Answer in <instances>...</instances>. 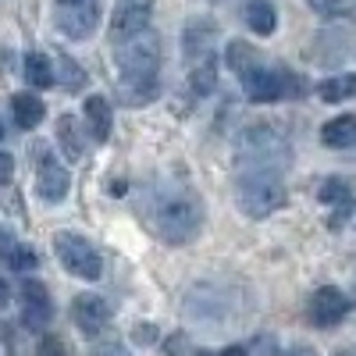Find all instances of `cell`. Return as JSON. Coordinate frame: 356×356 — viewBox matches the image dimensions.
<instances>
[{
  "label": "cell",
  "mask_w": 356,
  "mask_h": 356,
  "mask_svg": "<svg viewBox=\"0 0 356 356\" xmlns=\"http://www.w3.org/2000/svg\"><path fill=\"white\" fill-rule=\"evenodd\" d=\"M136 211L143 225L168 246H189L207 221L200 196L178 178H161V182L146 186L136 200Z\"/></svg>",
  "instance_id": "1"
},
{
  "label": "cell",
  "mask_w": 356,
  "mask_h": 356,
  "mask_svg": "<svg viewBox=\"0 0 356 356\" xmlns=\"http://www.w3.org/2000/svg\"><path fill=\"white\" fill-rule=\"evenodd\" d=\"M161 36L154 29H143V33L122 40L114 54L118 75H122V86L129 89V97L139 104L146 97H154L157 89V75H161Z\"/></svg>",
  "instance_id": "2"
},
{
  "label": "cell",
  "mask_w": 356,
  "mask_h": 356,
  "mask_svg": "<svg viewBox=\"0 0 356 356\" xmlns=\"http://www.w3.org/2000/svg\"><path fill=\"white\" fill-rule=\"evenodd\" d=\"M235 203L246 218H267L285 207L282 171L267 168H235Z\"/></svg>",
  "instance_id": "3"
},
{
  "label": "cell",
  "mask_w": 356,
  "mask_h": 356,
  "mask_svg": "<svg viewBox=\"0 0 356 356\" xmlns=\"http://www.w3.org/2000/svg\"><path fill=\"white\" fill-rule=\"evenodd\" d=\"M292 150H289V139L282 136L278 125H246L235 139V168H267V171H285Z\"/></svg>",
  "instance_id": "4"
},
{
  "label": "cell",
  "mask_w": 356,
  "mask_h": 356,
  "mask_svg": "<svg viewBox=\"0 0 356 356\" xmlns=\"http://www.w3.org/2000/svg\"><path fill=\"white\" fill-rule=\"evenodd\" d=\"M239 82H243L246 100H253V104H275V100H285L292 93H303L300 75H292L285 68H275L267 61L253 65L246 75H239Z\"/></svg>",
  "instance_id": "5"
},
{
  "label": "cell",
  "mask_w": 356,
  "mask_h": 356,
  "mask_svg": "<svg viewBox=\"0 0 356 356\" xmlns=\"http://www.w3.org/2000/svg\"><path fill=\"white\" fill-rule=\"evenodd\" d=\"M54 250H57V260L65 264V271H72L75 278L82 282H97L104 275V260L97 253V246L82 239L75 232H57L54 235Z\"/></svg>",
  "instance_id": "6"
},
{
  "label": "cell",
  "mask_w": 356,
  "mask_h": 356,
  "mask_svg": "<svg viewBox=\"0 0 356 356\" xmlns=\"http://www.w3.org/2000/svg\"><path fill=\"white\" fill-rule=\"evenodd\" d=\"M54 18L68 40H86L100 22V0H54Z\"/></svg>",
  "instance_id": "7"
},
{
  "label": "cell",
  "mask_w": 356,
  "mask_h": 356,
  "mask_svg": "<svg viewBox=\"0 0 356 356\" xmlns=\"http://www.w3.org/2000/svg\"><path fill=\"white\" fill-rule=\"evenodd\" d=\"M218 47V25L211 18H189L186 33H182V50H186V65L200 68V65H211L218 61L214 57Z\"/></svg>",
  "instance_id": "8"
},
{
  "label": "cell",
  "mask_w": 356,
  "mask_h": 356,
  "mask_svg": "<svg viewBox=\"0 0 356 356\" xmlns=\"http://www.w3.org/2000/svg\"><path fill=\"white\" fill-rule=\"evenodd\" d=\"M154 15V0H118L114 18H111V36L114 40H129L143 29H150Z\"/></svg>",
  "instance_id": "9"
},
{
  "label": "cell",
  "mask_w": 356,
  "mask_h": 356,
  "mask_svg": "<svg viewBox=\"0 0 356 356\" xmlns=\"http://www.w3.org/2000/svg\"><path fill=\"white\" fill-rule=\"evenodd\" d=\"M349 314V296L335 285H321L310 296V321L317 328H335V324Z\"/></svg>",
  "instance_id": "10"
},
{
  "label": "cell",
  "mask_w": 356,
  "mask_h": 356,
  "mask_svg": "<svg viewBox=\"0 0 356 356\" xmlns=\"http://www.w3.org/2000/svg\"><path fill=\"white\" fill-rule=\"evenodd\" d=\"M72 317H75L82 335H100L111 324V307H107V300H100V296L82 292V296H75V303H72Z\"/></svg>",
  "instance_id": "11"
},
{
  "label": "cell",
  "mask_w": 356,
  "mask_h": 356,
  "mask_svg": "<svg viewBox=\"0 0 356 356\" xmlns=\"http://www.w3.org/2000/svg\"><path fill=\"white\" fill-rule=\"evenodd\" d=\"M22 303H25V324H29V328H47L50 317H54V303H50L47 285L36 282V278H25Z\"/></svg>",
  "instance_id": "12"
},
{
  "label": "cell",
  "mask_w": 356,
  "mask_h": 356,
  "mask_svg": "<svg viewBox=\"0 0 356 356\" xmlns=\"http://www.w3.org/2000/svg\"><path fill=\"white\" fill-rule=\"evenodd\" d=\"M68 189H72V178H68V171L57 164L54 157H40V171H36V193L47 200V203H61L65 196H68Z\"/></svg>",
  "instance_id": "13"
},
{
  "label": "cell",
  "mask_w": 356,
  "mask_h": 356,
  "mask_svg": "<svg viewBox=\"0 0 356 356\" xmlns=\"http://www.w3.org/2000/svg\"><path fill=\"white\" fill-rule=\"evenodd\" d=\"M321 143L332 150H349L356 143V114H335L332 122L321 125Z\"/></svg>",
  "instance_id": "14"
},
{
  "label": "cell",
  "mask_w": 356,
  "mask_h": 356,
  "mask_svg": "<svg viewBox=\"0 0 356 356\" xmlns=\"http://www.w3.org/2000/svg\"><path fill=\"white\" fill-rule=\"evenodd\" d=\"M243 22L250 25V33H257V36H275V29H278V11H275L271 0H246Z\"/></svg>",
  "instance_id": "15"
},
{
  "label": "cell",
  "mask_w": 356,
  "mask_h": 356,
  "mask_svg": "<svg viewBox=\"0 0 356 356\" xmlns=\"http://www.w3.org/2000/svg\"><path fill=\"white\" fill-rule=\"evenodd\" d=\"M86 125H89V136H93L97 143H107L114 114H111V104L104 97H89L86 100Z\"/></svg>",
  "instance_id": "16"
},
{
  "label": "cell",
  "mask_w": 356,
  "mask_h": 356,
  "mask_svg": "<svg viewBox=\"0 0 356 356\" xmlns=\"http://www.w3.org/2000/svg\"><path fill=\"white\" fill-rule=\"evenodd\" d=\"M11 114H15V122H18V129H36L40 122H43V114H47V107H43V100L36 97V93H15L11 97Z\"/></svg>",
  "instance_id": "17"
},
{
  "label": "cell",
  "mask_w": 356,
  "mask_h": 356,
  "mask_svg": "<svg viewBox=\"0 0 356 356\" xmlns=\"http://www.w3.org/2000/svg\"><path fill=\"white\" fill-rule=\"evenodd\" d=\"M57 143H61V150L68 161H79L86 154V136H82V125L75 122L72 114H65L61 122H57Z\"/></svg>",
  "instance_id": "18"
},
{
  "label": "cell",
  "mask_w": 356,
  "mask_h": 356,
  "mask_svg": "<svg viewBox=\"0 0 356 356\" xmlns=\"http://www.w3.org/2000/svg\"><path fill=\"white\" fill-rule=\"evenodd\" d=\"M317 93H321V100H328V104H342V100L356 97V72H349V75H332V79H321Z\"/></svg>",
  "instance_id": "19"
},
{
  "label": "cell",
  "mask_w": 356,
  "mask_h": 356,
  "mask_svg": "<svg viewBox=\"0 0 356 356\" xmlns=\"http://www.w3.org/2000/svg\"><path fill=\"white\" fill-rule=\"evenodd\" d=\"M25 79L33 82L36 89L54 86V68H50V61H47V54H29V57H25Z\"/></svg>",
  "instance_id": "20"
},
{
  "label": "cell",
  "mask_w": 356,
  "mask_h": 356,
  "mask_svg": "<svg viewBox=\"0 0 356 356\" xmlns=\"http://www.w3.org/2000/svg\"><path fill=\"white\" fill-rule=\"evenodd\" d=\"M321 203H349L353 200V182L342 175H332V178H324L321 189H317Z\"/></svg>",
  "instance_id": "21"
},
{
  "label": "cell",
  "mask_w": 356,
  "mask_h": 356,
  "mask_svg": "<svg viewBox=\"0 0 356 356\" xmlns=\"http://www.w3.org/2000/svg\"><path fill=\"white\" fill-rule=\"evenodd\" d=\"M57 68H61V82H65L68 93H79V89L86 86V72L72 61V57H61V61H57Z\"/></svg>",
  "instance_id": "22"
},
{
  "label": "cell",
  "mask_w": 356,
  "mask_h": 356,
  "mask_svg": "<svg viewBox=\"0 0 356 356\" xmlns=\"http://www.w3.org/2000/svg\"><path fill=\"white\" fill-rule=\"evenodd\" d=\"M4 260L15 267V271H33V267H36V253L29 250V246H22V243H15V250H11Z\"/></svg>",
  "instance_id": "23"
},
{
  "label": "cell",
  "mask_w": 356,
  "mask_h": 356,
  "mask_svg": "<svg viewBox=\"0 0 356 356\" xmlns=\"http://www.w3.org/2000/svg\"><path fill=\"white\" fill-rule=\"evenodd\" d=\"M307 4H310L317 15H324V18H335V15H342V4H339V0H307Z\"/></svg>",
  "instance_id": "24"
},
{
  "label": "cell",
  "mask_w": 356,
  "mask_h": 356,
  "mask_svg": "<svg viewBox=\"0 0 356 356\" xmlns=\"http://www.w3.org/2000/svg\"><path fill=\"white\" fill-rule=\"evenodd\" d=\"M36 356H68V349L57 342L54 335H47L43 342H40V349H36Z\"/></svg>",
  "instance_id": "25"
},
{
  "label": "cell",
  "mask_w": 356,
  "mask_h": 356,
  "mask_svg": "<svg viewBox=\"0 0 356 356\" xmlns=\"http://www.w3.org/2000/svg\"><path fill=\"white\" fill-rule=\"evenodd\" d=\"M168 353H171V356H203V353H196V349H193L182 335H175V339L168 342Z\"/></svg>",
  "instance_id": "26"
},
{
  "label": "cell",
  "mask_w": 356,
  "mask_h": 356,
  "mask_svg": "<svg viewBox=\"0 0 356 356\" xmlns=\"http://www.w3.org/2000/svg\"><path fill=\"white\" fill-rule=\"evenodd\" d=\"M93 356H132V353L125 346H118V342H104V346L93 349Z\"/></svg>",
  "instance_id": "27"
},
{
  "label": "cell",
  "mask_w": 356,
  "mask_h": 356,
  "mask_svg": "<svg viewBox=\"0 0 356 356\" xmlns=\"http://www.w3.org/2000/svg\"><path fill=\"white\" fill-rule=\"evenodd\" d=\"M11 175H15V161L8 154H0V182H11Z\"/></svg>",
  "instance_id": "28"
},
{
  "label": "cell",
  "mask_w": 356,
  "mask_h": 356,
  "mask_svg": "<svg viewBox=\"0 0 356 356\" xmlns=\"http://www.w3.org/2000/svg\"><path fill=\"white\" fill-rule=\"evenodd\" d=\"M154 339H157L154 324H150V328H146V324H139V328H136V342H154Z\"/></svg>",
  "instance_id": "29"
},
{
  "label": "cell",
  "mask_w": 356,
  "mask_h": 356,
  "mask_svg": "<svg viewBox=\"0 0 356 356\" xmlns=\"http://www.w3.org/2000/svg\"><path fill=\"white\" fill-rule=\"evenodd\" d=\"M285 356H317V353H314L310 346H292V349H289Z\"/></svg>",
  "instance_id": "30"
},
{
  "label": "cell",
  "mask_w": 356,
  "mask_h": 356,
  "mask_svg": "<svg viewBox=\"0 0 356 356\" xmlns=\"http://www.w3.org/2000/svg\"><path fill=\"white\" fill-rule=\"evenodd\" d=\"M8 300H11V289H8V282H4V278H0V310L8 307Z\"/></svg>",
  "instance_id": "31"
},
{
  "label": "cell",
  "mask_w": 356,
  "mask_h": 356,
  "mask_svg": "<svg viewBox=\"0 0 356 356\" xmlns=\"http://www.w3.org/2000/svg\"><path fill=\"white\" fill-rule=\"evenodd\" d=\"M0 139H4V125H0Z\"/></svg>",
  "instance_id": "32"
},
{
  "label": "cell",
  "mask_w": 356,
  "mask_h": 356,
  "mask_svg": "<svg viewBox=\"0 0 356 356\" xmlns=\"http://www.w3.org/2000/svg\"><path fill=\"white\" fill-rule=\"evenodd\" d=\"M353 221H356V214H353Z\"/></svg>",
  "instance_id": "33"
}]
</instances>
